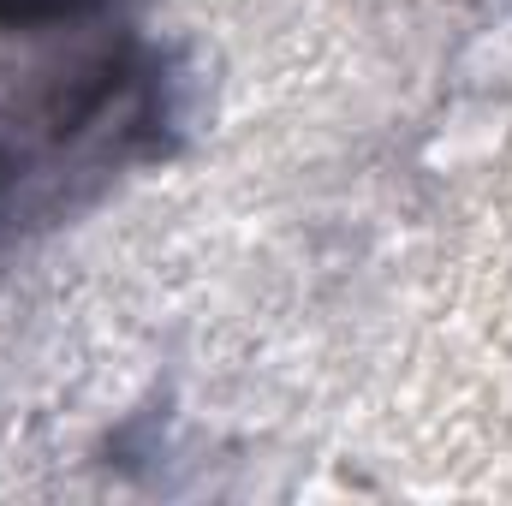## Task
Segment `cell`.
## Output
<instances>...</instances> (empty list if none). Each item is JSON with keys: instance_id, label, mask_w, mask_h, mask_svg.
<instances>
[{"instance_id": "6da1fadb", "label": "cell", "mask_w": 512, "mask_h": 506, "mask_svg": "<svg viewBox=\"0 0 512 506\" xmlns=\"http://www.w3.org/2000/svg\"><path fill=\"white\" fill-rule=\"evenodd\" d=\"M197 72L173 42L108 36L0 84V274L179 155Z\"/></svg>"}, {"instance_id": "7a4b0ae2", "label": "cell", "mask_w": 512, "mask_h": 506, "mask_svg": "<svg viewBox=\"0 0 512 506\" xmlns=\"http://www.w3.org/2000/svg\"><path fill=\"white\" fill-rule=\"evenodd\" d=\"M114 0H0V30H60L108 12Z\"/></svg>"}]
</instances>
